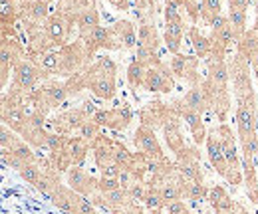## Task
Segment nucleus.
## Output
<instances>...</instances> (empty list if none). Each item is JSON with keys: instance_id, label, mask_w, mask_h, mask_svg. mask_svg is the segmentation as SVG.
I'll list each match as a JSON object with an SVG mask.
<instances>
[{"instance_id": "obj_1", "label": "nucleus", "mask_w": 258, "mask_h": 214, "mask_svg": "<svg viewBox=\"0 0 258 214\" xmlns=\"http://www.w3.org/2000/svg\"><path fill=\"white\" fill-rule=\"evenodd\" d=\"M221 145H223V153L228 163V181L232 184L240 183V173H238V155H236V145H234V139H232V133L228 127L221 129Z\"/></svg>"}, {"instance_id": "obj_2", "label": "nucleus", "mask_w": 258, "mask_h": 214, "mask_svg": "<svg viewBox=\"0 0 258 214\" xmlns=\"http://www.w3.org/2000/svg\"><path fill=\"white\" fill-rule=\"evenodd\" d=\"M143 88L149 92H171L173 88V80L169 76V72L161 65H149L145 69V80H143Z\"/></svg>"}, {"instance_id": "obj_3", "label": "nucleus", "mask_w": 258, "mask_h": 214, "mask_svg": "<svg viewBox=\"0 0 258 214\" xmlns=\"http://www.w3.org/2000/svg\"><path fill=\"white\" fill-rule=\"evenodd\" d=\"M207 153H209V161L215 167V171L223 177H228V163L223 153V145H221V137H217L215 133L207 135Z\"/></svg>"}, {"instance_id": "obj_4", "label": "nucleus", "mask_w": 258, "mask_h": 214, "mask_svg": "<svg viewBox=\"0 0 258 214\" xmlns=\"http://www.w3.org/2000/svg\"><path fill=\"white\" fill-rule=\"evenodd\" d=\"M135 145H139L141 151L147 155V157H151V159H161L163 157L161 145H159L155 133L149 127H145V125L137 129V133H135Z\"/></svg>"}, {"instance_id": "obj_5", "label": "nucleus", "mask_w": 258, "mask_h": 214, "mask_svg": "<svg viewBox=\"0 0 258 214\" xmlns=\"http://www.w3.org/2000/svg\"><path fill=\"white\" fill-rule=\"evenodd\" d=\"M68 184H70V188H72L74 192H78V194H82V196L92 194V190L97 188L96 181H92L80 167H72V169L68 171Z\"/></svg>"}, {"instance_id": "obj_6", "label": "nucleus", "mask_w": 258, "mask_h": 214, "mask_svg": "<svg viewBox=\"0 0 258 214\" xmlns=\"http://www.w3.org/2000/svg\"><path fill=\"white\" fill-rule=\"evenodd\" d=\"M14 80L22 90H30V88H34V84L38 80V69L30 61L20 60L14 67Z\"/></svg>"}, {"instance_id": "obj_7", "label": "nucleus", "mask_w": 258, "mask_h": 214, "mask_svg": "<svg viewBox=\"0 0 258 214\" xmlns=\"http://www.w3.org/2000/svg\"><path fill=\"white\" fill-rule=\"evenodd\" d=\"M16 48H14V42L4 38L2 42V48H0V63H2V84H6V78H8V69L10 67H16Z\"/></svg>"}, {"instance_id": "obj_8", "label": "nucleus", "mask_w": 258, "mask_h": 214, "mask_svg": "<svg viewBox=\"0 0 258 214\" xmlns=\"http://www.w3.org/2000/svg\"><path fill=\"white\" fill-rule=\"evenodd\" d=\"M209 200L213 204V208L219 212H232L234 210V202L230 200V196L225 192L223 186H215L209 190Z\"/></svg>"}, {"instance_id": "obj_9", "label": "nucleus", "mask_w": 258, "mask_h": 214, "mask_svg": "<svg viewBox=\"0 0 258 214\" xmlns=\"http://www.w3.org/2000/svg\"><path fill=\"white\" fill-rule=\"evenodd\" d=\"M181 115H183V119L187 121L191 133H193L195 143H201L203 139H207V137H205V127H203V121H201V113H197L193 109L185 107V109L181 111Z\"/></svg>"}, {"instance_id": "obj_10", "label": "nucleus", "mask_w": 258, "mask_h": 214, "mask_svg": "<svg viewBox=\"0 0 258 214\" xmlns=\"http://www.w3.org/2000/svg\"><path fill=\"white\" fill-rule=\"evenodd\" d=\"M101 196L107 202V206L111 208V212L123 208L129 202V192L125 188H115V190H109V192H101Z\"/></svg>"}, {"instance_id": "obj_11", "label": "nucleus", "mask_w": 258, "mask_h": 214, "mask_svg": "<svg viewBox=\"0 0 258 214\" xmlns=\"http://www.w3.org/2000/svg\"><path fill=\"white\" fill-rule=\"evenodd\" d=\"M185 107L193 109L197 113H203L207 109V95H205V92L201 88H193L185 95Z\"/></svg>"}, {"instance_id": "obj_12", "label": "nucleus", "mask_w": 258, "mask_h": 214, "mask_svg": "<svg viewBox=\"0 0 258 214\" xmlns=\"http://www.w3.org/2000/svg\"><path fill=\"white\" fill-rule=\"evenodd\" d=\"M78 26H80V30L84 36H88V34H92V32L96 30L97 26H99V20H97V12L94 8H88V10H84L80 16H78Z\"/></svg>"}, {"instance_id": "obj_13", "label": "nucleus", "mask_w": 258, "mask_h": 214, "mask_svg": "<svg viewBox=\"0 0 258 214\" xmlns=\"http://www.w3.org/2000/svg\"><path fill=\"white\" fill-rule=\"evenodd\" d=\"M145 63H141L139 60H133L127 67V82L133 90H137L139 86H143V80H145Z\"/></svg>"}, {"instance_id": "obj_14", "label": "nucleus", "mask_w": 258, "mask_h": 214, "mask_svg": "<svg viewBox=\"0 0 258 214\" xmlns=\"http://www.w3.org/2000/svg\"><path fill=\"white\" fill-rule=\"evenodd\" d=\"M46 30H48V36H50V40H52L54 44H64L66 36H68V26H66L58 16L48 22Z\"/></svg>"}, {"instance_id": "obj_15", "label": "nucleus", "mask_w": 258, "mask_h": 214, "mask_svg": "<svg viewBox=\"0 0 258 214\" xmlns=\"http://www.w3.org/2000/svg\"><path fill=\"white\" fill-rule=\"evenodd\" d=\"M228 22H230V26L234 30V36L238 38L244 32V26H246V10L244 8H230Z\"/></svg>"}, {"instance_id": "obj_16", "label": "nucleus", "mask_w": 258, "mask_h": 214, "mask_svg": "<svg viewBox=\"0 0 258 214\" xmlns=\"http://www.w3.org/2000/svg\"><path fill=\"white\" fill-rule=\"evenodd\" d=\"M72 198H74V214H97L96 204L88 196H82L72 190Z\"/></svg>"}, {"instance_id": "obj_17", "label": "nucleus", "mask_w": 258, "mask_h": 214, "mask_svg": "<svg viewBox=\"0 0 258 214\" xmlns=\"http://www.w3.org/2000/svg\"><path fill=\"white\" fill-rule=\"evenodd\" d=\"M139 42L143 44V46H147L151 52H155L157 50V32L153 26H149V24H141L139 26Z\"/></svg>"}, {"instance_id": "obj_18", "label": "nucleus", "mask_w": 258, "mask_h": 214, "mask_svg": "<svg viewBox=\"0 0 258 214\" xmlns=\"http://www.w3.org/2000/svg\"><path fill=\"white\" fill-rule=\"evenodd\" d=\"M165 135H167V143L173 151H181L183 147V141H181V133H179V127L173 119H169V123L165 125Z\"/></svg>"}, {"instance_id": "obj_19", "label": "nucleus", "mask_w": 258, "mask_h": 214, "mask_svg": "<svg viewBox=\"0 0 258 214\" xmlns=\"http://www.w3.org/2000/svg\"><path fill=\"white\" fill-rule=\"evenodd\" d=\"M44 95H46L50 105H58V103H62L68 97V88L62 86V84H54V86H48L44 90Z\"/></svg>"}, {"instance_id": "obj_20", "label": "nucleus", "mask_w": 258, "mask_h": 214, "mask_svg": "<svg viewBox=\"0 0 258 214\" xmlns=\"http://www.w3.org/2000/svg\"><path fill=\"white\" fill-rule=\"evenodd\" d=\"M117 34H119V42H121L125 48H135V46H137V42H139V38L135 36L133 26H129L127 22L117 24Z\"/></svg>"}, {"instance_id": "obj_21", "label": "nucleus", "mask_w": 258, "mask_h": 214, "mask_svg": "<svg viewBox=\"0 0 258 214\" xmlns=\"http://www.w3.org/2000/svg\"><path fill=\"white\" fill-rule=\"evenodd\" d=\"M107 38H109V30H107L105 26H97L92 34L86 36L90 48H103V46H109V44H107Z\"/></svg>"}, {"instance_id": "obj_22", "label": "nucleus", "mask_w": 258, "mask_h": 214, "mask_svg": "<svg viewBox=\"0 0 258 214\" xmlns=\"http://www.w3.org/2000/svg\"><path fill=\"white\" fill-rule=\"evenodd\" d=\"M143 204H145V208H147L151 214H159L163 208L167 206V204L163 202L161 192H159V190H147V196H145Z\"/></svg>"}, {"instance_id": "obj_23", "label": "nucleus", "mask_w": 258, "mask_h": 214, "mask_svg": "<svg viewBox=\"0 0 258 214\" xmlns=\"http://www.w3.org/2000/svg\"><path fill=\"white\" fill-rule=\"evenodd\" d=\"M191 40H193L195 52L199 54V58H205V56H209V54H211L213 44H211V40H207L203 34H199L197 30H193L191 32Z\"/></svg>"}, {"instance_id": "obj_24", "label": "nucleus", "mask_w": 258, "mask_h": 214, "mask_svg": "<svg viewBox=\"0 0 258 214\" xmlns=\"http://www.w3.org/2000/svg\"><path fill=\"white\" fill-rule=\"evenodd\" d=\"M181 175L183 179H187L189 183H203V175H201V169L195 161H185L181 165Z\"/></svg>"}, {"instance_id": "obj_25", "label": "nucleus", "mask_w": 258, "mask_h": 214, "mask_svg": "<svg viewBox=\"0 0 258 214\" xmlns=\"http://www.w3.org/2000/svg\"><path fill=\"white\" fill-rule=\"evenodd\" d=\"M18 173H20V177H22L26 183L34 184V186H36V183L42 179V173H40V169H38L36 165H32V163H26V165H24V167H22Z\"/></svg>"}, {"instance_id": "obj_26", "label": "nucleus", "mask_w": 258, "mask_h": 214, "mask_svg": "<svg viewBox=\"0 0 258 214\" xmlns=\"http://www.w3.org/2000/svg\"><path fill=\"white\" fill-rule=\"evenodd\" d=\"M159 192H161V198L165 204H171L175 200H181V194H183V190L177 184H165Z\"/></svg>"}, {"instance_id": "obj_27", "label": "nucleus", "mask_w": 258, "mask_h": 214, "mask_svg": "<svg viewBox=\"0 0 258 214\" xmlns=\"http://www.w3.org/2000/svg\"><path fill=\"white\" fill-rule=\"evenodd\" d=\"M187 65H189V58L177 54V56L171 60V74H175L177 78H185V74H187Z\"/></svg>"}, {"instance_id": "obj_28", "label": "nucleus", "mask_w": 258, "mask_h": 214, "mask_svg": "<svg viewBox=\"0 0 258 214\" xmlns=\"http://www.w3.org/2000/svg\"><path fill=\"white\" fill-rule=\"evenodd\" d=\"M10 151L16 155L18 159H22L24 163H32V161H34L32 149H30L26 143H22V141H16V143L12 145V149H10Z\"/></svg>"}, {"instance_id": "obj_29", "label": "nucleus", "mask_w": 258, "mask_h": 214, "mask_svg": "<svg viewBox=\"0 0 258 214\" xmlns=\"http://www.w3.org/2000/svg\"><path fill=\"white\" fill-rule=\"evenodd\" d=\"M113 161H115L121 169H129L131 163H133V157H131V153H129L125 147H115V149H113Z\"/></svg>"}, {"instance_id": "obj_30", "label": "nucleus", "mask_w": 258, "mask_h": 214, "mask_svg": "<svg viewBox=\"0 0 258 214\" xmlns=\"http://www.w3.org/2000/svg\"><path fill=\"white\" fill-rule=\"evenodd\" d=\"M187 196H189L191 200H201V198L209 196V188L203 183H191L187 186Z\"/></svg>"}, {"instance_id": "obj_31", "label": "nucleus", "mask_w": 258, "mask_h": 214, "mask_svg": "<svg viewBox=\"0 0 258 214\" xmlns=\"http://www.w3.org/2000/svg\"><path fill=\"white\" fill-rule=\"evenodd\" d=\"M97 133H99V125H97L94 119H88V121L80 127V135H82L84 141H88V139H96Z\"/></svg>"}, {"instance_id": "obj_32", "label": "nucleus", "mask_w": 258, "mask_h": 214, "mask_svg": "<svg viewBox=\"0 0 258 214\" xmlns=\"http://www.w3.org/2000/svg\"><path fill=\"white\" fill-rule=\"evenodd\" d=\"M203 12L207 14V20L211 22L215 16L221 14V0H203Z\"/></svg>"}, {"instance_id": "obj_33", "label": "nucleus", "mask_w": 258, "mask_h": 214, "mask_svg": "<svg viewBox=\"0 0 258 214\" xmlns=\"http://www.w3.org/2000/svg\"><path fill=\"white\" fill-rule=\"evenodd\" d=\"M66 145V139L62 135H58V133H48V139H46V147L50 149V151H54V153H60L62 149H64Z\"/></svg>"}, {"instance_id": "obj_34", "label": "nucleus", "mask_w": 258, "mask_h": 214, "mask_svg": "<svg viewBox=\"0 0 258 214\" xmlns=\"http://www.w3.org/2000/svg\"><path fill=\"white\" fill-rule=\"evenodd\" d=\"M30 16L36 18V20H42L48 16V2L44 0H34L30 4Z\"/></svg>"}, {"instance_id": "obj_35", "label": "nucleus", "mask_w": 258, "mask_h": 214, "mask_svg": "<svg viewBox=\"0 0 258 214\" xmlns=\"http://www.w3.org/2000/svg\"><path fill=\"white\" fill-rule=\"evenodd\" d=\"M99 171H101V177H105V179H117L119 173H121V167L115 161H111V163L99 167Z\"/></svg>"}, {"instance_id": "obj_36", "label": "nucleus", "mask_w": 258, "mask_h": 214, "mask_svg": "<svg viewBox=\"0 0 258 214\" xmlns=\"http://www.w3.org/2000/svg\"><path fill=\"white\" fill-rule=\"evenodd\" d=\"M127 192H129V200H133V202H143V200H145V196H147L145 186H143V184H139V183L133 184Z\"/></svg>"}, {"instance_id": "obj_37", "label": "nucleus", "mask_w": 258, "mask_h": 214, "mask_svg": "<svg viewBox=\"0 0 258 214\" xmlns=\"http://www.w3.org/2000/svg\"><path fill=\"white\" fill-rule=\"evenodd\" d=\"M115 188H121L119 179H105V177H101V181L97 183V190L99 192H109V190H115Z\"/></svg>"}, {"instance_id": "obj_38", "label": "nucleus", "mask_w": 258, "mask_h": 214, "mask_svg": "<svg viewBox=\"0 0 258 214\" xmlns=\"http://www.w3.org/2000/svg\"><path fill=\"white\" fill-rule=\"evenodd\" d=\"M177 6H179V4H175V2L167 0V8H165L167 24H171V22H181V16H179V12H177Z\"/></svg>"}, {"instance_id": "obj_39", "label": "nucleus", "mask_w": 258, "mask_h": 214, "mask_svg": "<svg viewBox=\"0 0 258 214\" xmlns=\"http://www.w3.org/2000/svg\"><path fill=\"white\" fill-rule=\"evenodd\" d=\"M0 143H2V149H12V145L16 143V137L12 131H8L6 127H2V133H0Z\"/></svg>"}, {"instance_id": "obj_40", "label": "nucleus", "mask_w": 258, "mask_h": 214, "mask_svg": "<svg viewBox=\"0 0 258 214\" xmlns=\"http://www.w3.org/2000/svg\"><path fill=\"white\" fill-rule=\"evenodd\" d=\"M165 212L167 214H187V206H185V202L183 200H175V202H171V204H167L165 206Z\"/></svg>"}, {"instance_id": "obj_41", "label": "nucleus", "mask_w": 258, "mask_h": 214, "mask_svg": "<svg viewBox=\"0 0 258 214\" xmlns=\"http://www.w3.org/2000/svg\"><path fill=\"white\" fill-rule=\"evenodd\" d=\"M167 36H173V38H177V40H181L183 38V24L181 22H171V24H167V32H165Z\"/></svg>"}, {"instance_id": "obj_42", "label": "nucleus", "mask_w": 258, "mask_h": 214, "mask_svg": "<svg viewBox=\"0 0 258 214\" xmlns=\"http://www.w3.org/2000/svg\"><path fill=\"white\" fill-rule=\"evenodd\" d=\"M0 14H2V20H4V22H12V16H14V8H12V2H8V0H2V10H0Z\"/></svg>"}, {"instance_id": "obj_43", "label": "nucleus", "mask_w": 258, "mask_h": 214, "mask_svg": "<svg viewBox=\"0 0 258 214\" xmlns=\"http://www.w3.org/2000/svg\"><path fill=\"white\" fill-rule=\"evenodd\" d=\"M226 24H228V20H226L223 14H219V16H215L213 20H211V26H213V34L219 30H223Z\"/></svg>"}, {"instance_id": "obj_44", "label": "nucleus", "mask_w": 258, "mask_h": 214, "mask_svg": "<svg viewBox=\"0 0 258 214\" xmlns=\"http://www.w3.org/2000/svg\"><path fill=\"white\" fill-rule=\"evenodd\" d=\"M113 2V6H117V8H125L127 6V0H111Z\"/></svg>"}, {"instance_id": "obj_45", "label": "nucleus", "mask_w": 258, "mask_h": 214, "mask_svg": "<svg viewBox=\"0 0 258 214\" xmlns=\"http://www.w3.org/2000/svg\"><path fill=\"white\" fill-rule=\"evenodd\" d=\"M113 214H139L135 210H125V208H119V210H113Z\"/></svg>"}, {"instance_id": "obj_46", "label": "nucleus", "mask_w": 258, "mask_h": 214, "mask_svg": "<svg viewBox=\"0 0 258 214\" xmlns=\"http://www.w3.org/2000/svg\"><path fill=\"white\" fill-rule=\"evenodd\" d=\"M171 2H175V4H183L185 0H171Z\"/></svg>"}, {"instance_id": "obj_47", "label": "nucleus", "mask_w": 258, "mask_h": 214, "mask_svg": "<svg viewBox=\"0 0 258 214\" xmlns=\"http://www.w3.org/2000/svg\"><path fill=\"white\" fill-rule=\"evenodd\" d=\"M238 214H248V212H246V210H242V208H240V210H238Z\"/></svg>"}, {"instance_id": "obj_48", "label": "nucleus", "mask_w": 258, "mask_h": 214, "mask_svg": "<svg viewBox=\"0 0 258 214\" xmlns=\"http://www.w3.org/2000/svg\"><path fill=\"white\" fill-rule=\"evenodd\" d=\"M254 163L258 165V153H256V157H254Z\"/></svg>"}, {"instance_id": "obj_49", "label": "nucleus", "mask_w": 258, "mask_h": 214, "mask_svg": "<svg viewBox=\"0 0 258 214\" xmlns=\"http://www.w3.org/2000/svg\"><path fill=\"white\" fill-rule=\"evenodd\" d=\"M219 214H234V212H219Z\"/></svg>"}, {"instance_id": "obj_50", "label": "nucleus", "mask_w": 258, "mask_h": 214, "mask_svg": "<svg viewBox=\"0 0 258 214\" xmlns=\"http://www.w3.org/2000/svg\"><path fill=\"white\" fill-rule=\"evenodd\" d=\"M44 2H48V4H50V2H52V0H44Z\"/></svg>"}, {"instance_id": "obj_51", "label": "nucleus", "mask_w": 258, "mask_h": 214, "mask_svg": "<svg viewBox=\"0 0 258 214\" xmlns=\"http://www.w3.org/2000/svg\"><path fill=\"white\" fill-rule=\"evenodd\" d=\"M187 214H191V212H187Z\"/></svg>"}]
</instances>
